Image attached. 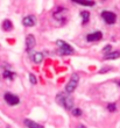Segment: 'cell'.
<instances>
[{
	"mask_svg": "<svg viewBox=\"0 0 120 128\" xmlns=\"http://www.w3.org/2000/svg\"><path fill=\"white\" fill-rule=\"evenodd\" d=\"M56 101L58 102L60 105H62L64 108H67L69 111H71L73 108V99L70 94L68 93H58L56 96Z\"/></svg>",
	"mask_w": 120,
	"mask_h": 128,
	"instance_id": "6da1fadb",
	"label": "cell"
},
{
	"mask_svg": "<svg viewBox=\"0 0 120 128\" xmlns=\"http://www.w3.org/2000/svg\"><path fill=\"white\" fill-rule=\"evenodd\" d=\"M3 28H4V30L10 32V30H12V28H13V24H12V22H11L8 19H6V20L3 22Z\"/></svg>",
	"mask_w": 120,
	"mask_h": 128,
	"instance_id": "5bb4252c",
	"label": "cell"
},
{
	"mask_svg": "<svg viewBox=\"0 0 120 128\" xmlns=\"http://www.w3.org/2000/svg\"><path fill=\"white\" fill-rule=\"evenodd\" d=\"M118 84H119V85H120V82H118Z\"/></svg>",
	"mask_w": 120,
	"mask_h": 128,
	"instance_id": "7402d4cb",
	"label": "cell"
},
{
	"mask_svg": "<svg viewBox=\"0 0 120 128\" xmlns=\"http://www.w3.org/2000/svg\"><path fill=\"white\" fill-rule=\"evenodd\" d=\"M24 124L28 128H44L42 125H40V124H37V122L33 121V120H30V119H25Z\"/></svg>",
	"mask_w": 120,
	"mask_h": 128,
	"instance_id": "30bf717a",
	"label": "cell"
},
{
	"mask_svg": "<svg viewBox=\"0 0 120 128\" xmlns=\"http://www.w3.org/2000/svg\"><path fill=\"white\" fill-rule=\"evenodd\" d=\"M107 110H108V112H111V113H114V112L117 111V105H115V102H110V104L107 105Z\"/></svg>",
	"mask_w": 120,
	"mask_h": 128,
	"instance_id": "2e32d148",
	"label": "cell"
},
{
	"mask_svg": "<svg viewBox=\"0 0 120 128\" xmlns=\"http://www.w3.org/2000/svg\"><path fill=\"white\" fill-rule=\"evenodd\" d=\"M80 18L83 19V24H87L89 20H90V13L86 12V10H83V12H80Z\"/></svg>",
	"mask_w": 120,
	"mask_h": 128,
	"instance_id": "4fadbf2b",
	"label": "cell"
},
{
	"mask_svg": "<svg viewBox=\"0 0 120 128\" xmlns=\"http://www.w3.org/2000/svg\"><path fill=\"white\" fill-rule=\"evenodd\" d=\"M22 24L25 27H33V26L36 24V18L34 15H27L22 20Z\"/></svg>",
	"mask_w": 120,
	"mask_h": 128,
	"instance_id": "52a82bcc",
	"label": "cell"
},
{
	"mask_svg": "<svg viewBox=\"0 0 120 128\" xmlns=\"http://www.w3.org/2000/svg\"><path fill=\"white\" fill-rule=\"evenodd\" d=\"M75 4H77V5H80V6H89V7H91V6H94V2L93 1H75Z\"/></svg>",
	"mask_w": 120,
	"mask_h": 128,
	"instance_id": "9a60e30c",
	"label": "cell"
},
{
	"mask_svg": "<svg viewBox=\"0 0 120 128\" xmlns=\"http://www.w3.org/2000/svg\"><path fill=\"white\" fill-rule=\"evenodd\" d=\"M35 44H36V40H35V36H34L33 34H29V35H27L26 37V49L28 52L34 49L35 47Z\"/></svg>",
	"mask_w": 120,
	"mask_h": 128,
	"instance_id": "8992f818",
	"label": "cell"
},
{
	"mask_svg": "<svg viewBox=\"0 0 120 128\" xmlns=\"http://www.w3.org/2000/svg\"><path fill=\"white\" fill-rule=\"evenodd\" d=\"M4 78L5 79H8V80H13L14 78H15V74L14 72H12L11 70H5L4 71Z\"/></svg>",
	"mask_w": 120,
	"mask_h": 128,
	"instance_id": "7c38bea8",
	"label": "cell"
},
{
	"mask_svg": "<svg viewBox=\"0 0 120 128\" xmlns=\"http://www.w3.org/2000/svg\"><path fill=\"white\" fill-rule=\"evenodd\" d=\"M101 38H103V33L101 32H94V33H91L86 36L87 42H96V41H100Z\"/></svg>",
	"mask_w": 120,
	"mask_h": 128,
	"instance_id": "ba28073f",
	"label": "cell"
},
{
	"mask_svg": "<svg viewBox=\"0 0 120 128\" xmlns=\"http://www.w3.org/2000/svg\"><path fill=\"white\" fill-rule=\"evenodd\" d=\"M71 113H72L75 116H80V115H82V111H80L79 108H72V110H71Z\"/></svg>",
	"mask_w": 120,
	"mask_h": 128,
	"instance_id": "e0dca14e",
	"label": "cell"
},
{
	"mask_svg": "<svg viewBox=\"0 0 120 128\" xmlns=\"http://www.w3.org/2000/svg\"><path fill=\"white\" fill-rule=\"evenodd\" d=\"M110 70H112V68H105V69H101V70H99V74H104V72L110 71Z\"/></svg>",
	"mask_w": 120,
	"mask_h": 128,
	"instance_id": "ffe728a7",
	"label": "cell"
},
{
	"mask_svg": "<svg viewBox=\"0 0 120 128\" xmlns=\"http://www.w3.org/2000/svg\"><path fill=\"white\" fill-rule=\"evenodd\" d=\"M120 57V52L119 51H113V52H108L104 56V60H117Z\"/></svg>",
	"mask_w": 120,
	"mask_h": 128,
	"instance_id": "8fae6325",
	"label": "cell"
},
{
	"mask_svg": "<svg viewBox=\"0 0 120 128\" xmlns=\"http://www.w3.org/2000/svg\"><path fill=\"white\" fill-rule=\"evenodd\" d=\"M111 49H112V47H111L110 44L108 46H105V48L103 49V52H105V54H107V52H110Z\"/></svg>",
	"mask_w": 120,
	"mask_h": 128,
	"instance_id": "d6986e66",
	"label": "cell"
},
{
	"mask_svg": "<svg viewBox=\"0 0 120 128\" xmlns=\"http://www.w3.org/2000/svg\"><path fill=\"white\" fill-rule=\"evenodd\" d=\"M7 128H10V127H7Z\"/></svg>",
	"mask_w": 120,
	"mask_h": 128,
	"instance_id": "603a6c76",
	"label": "cell"
},
{
	"mask_svg": "<svg viewBox=\"0 0 120 128\" xmlns=\"http://www.w3.org/2000/svg\"><path fill=\"white\" fill-rule=\"evenodd\" d=\"M78 82H79V76H78L77 74H71L70 79H69L67 86H65V91H67L68 94H69V93H72V92L76 90L77 85H78Z\"/></svg>",
	"mask_w": 120,
	"mask_h": 128,
	"instance_id": "3957f363",
	"label": "cell"
},
{
	"mask_svg": "<svg viewBox=\"0 0 120 128\" xmlns=\"http://www.w3.org/2000/svg\"><path fill=\"white\" fill-rule=\"evenodd\" d=\"M30 60L34 62V63H41V62L43 61V54L42 52H33V54H30Z\"/></svg>",
	"mask_w": 120,
	"mask_h": 128,
	"instance_id": "9c48e42d",
	"label": "cell"
},
{
	"mask_svg": "<svg viewBox=\"0 0 120 128\" xmlns=\"http://www.w3.org/2000/svg\"><path fill=\"white\" fill-rule=\"evenodd\" d=\"M77 128H86V127L84 125H79V126H77Z\"/></svg>",
	"mask_w": 120,
	"mask_h": 128,
	"instance_id": "44dd1931",
	"label": "cell"
},
{
	"mask_svg": "<svg viewBox=\"0 0 120 128\" xmlns=\"http://www.w3.org/2000/svg\"><path fill=\"white\" fill-rule=\"evenodd\" d=\"M56 46L58 48V54L62 55V56H65V55H72L75 52V49L71 47L69 43H67L65 41L63 40H57L56 41Z\"/></svg>",
	"mask_w": 120,
	"mask_h": 128,
	"instance_id": "7a4b0ae2",
	"label": "cell"
},
{
	"mask_svg": "<svg viewBox=\"0 0 120 128\" xmlns=\"http://www.w3.org/2000/svg\"><path fill=\"white\" fill-rule=\"evenodd\" d=\"M29 82H30V84H33V85H35L37 83L36 77H35L33 74H29Z\"/></svg>",
	"mask_w": 120,
	"mask_h": 128,
	"instance_id": "ac0fdd59",
	"label": "cell"
},
{
	"mask_svg": "<svg viewBox=\"0 0 120 128\" xmlns=\"http://www.w3.org/2000/svg\"><path fill=\"white\" fill-rule=\"evenodd\" d=\"M101 18H103L104 21L108 24H115V21H117V15H115V13L110 12V10H104L103 13H101Z\"/></svg>",
	"mask_w": 120,
	"mask_h": 128,
	"instance_id": "277c9868",
	"label": "cell"
},
{
	"mask_svg": "<svg viewBox=\"0 0 120 128\" xmlns=\"http://www.w3.org/2000/svg\"><path fill=\"white\" fill-rule=\"evenodd\" d=\"M4 99H5V101H6L10 106H15V105H18L19 102H20L19 97L15 96V94H12V93H10V92H6V93L4 94Z\"/></svg>",
	"mask_w": 120,
	"mask_h": 128,
	"instance_id": "5b68a950",
	"label": "cell"
}]
</instances>
